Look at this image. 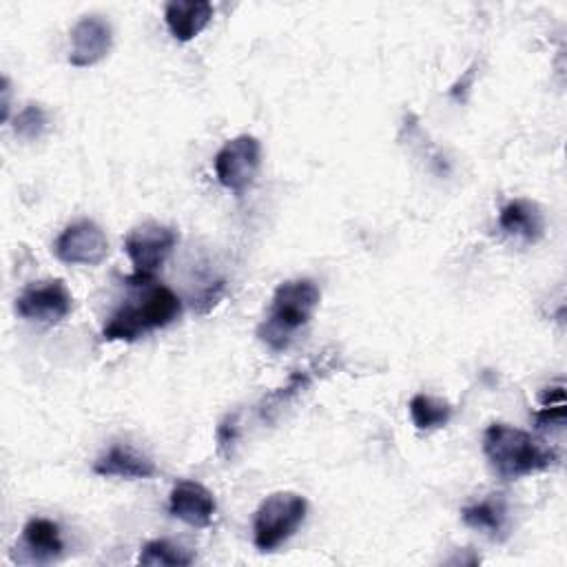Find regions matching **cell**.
Returning <instances> with one entry per match:
<instances>
[{
    "label": "cell",
    "instance_id": "obj_10",
    "mask_svg": "<svg viewBox=\"0 0 567 567\" xmlns=\"http://www.w3.org/2000/svg\"><path fill=\"white\" fill-rule=\"evenodd\" d=\"M168 512L190 527H208L215 518L217 503L213 492L202 483L177 481L168 496Z\"/></svg>",
    "mask_w": 567,
    "mask_h": 567
},
{
    "label": "cell",
    "instance_id": "obj_20",
    "mask_svg": "<svg viewBox=\"0 0 567 567\" xmlns=\"http://www.w3.org/2000/svg\"><path fill=\"white\" fill-rule=\"evenodd\" d=\"M215 439H217V452L224 456V458H230L233 456V450L237 445V439H239V412H233V414H226L219 425H217V432H215Z\"/></svg>",
    "mask_w": 567,
    "mask_h": 567
},
{
    "label": "cell",
    "instance_id": "obj_21",
    "mask_svg": "<svg viewBox=\"0 0 567 567\" xmlns=\"http://www.w3.org/2000/svg\"><path fill=\"white\" fill-rule=\"evenodd\" d=\"M9 78H2V122L9 120Z\"/></svg>",
    "mask_w": 567,
    "mask_h": 567
},
{
    "label": "cell",
    "instance_id": "obj_14",
    "mask_svg": "<svg viewBox=\"0 0 567 567\" xmlns=\"http://www.w3.org/2000/svg\"><path fill=\"white\" fill-rule=\"evenodd\" d=\"M215 7L208 0H171L164 7V22L179 42L197 38L210 22Z\"/></svg>",
    "mask_w": 567,
    "mask_h": 567
},
{
    "label": "cell",
    "instance_id": "obj_18",
    "mask_svg": "<svg viewBox=\"0 0 567 567\" xmlns=\"http://www.w3.org/2000/svg\"><path fill=\"white\" fill-rule=\"evenodd\" d=\"M540 410L534 412V425L543 432H563L565 427V388L563 383L540 392Z\"/></svg>",
    "mask_w": 567,
    "mask_h": 567
},
{
    "label": "cell",
    "instance_id": "obj_12",
    "mask_svg": "<svg viewBox=\"0 0 567 567\" xmlns=\"http://www.w3.org/2000/svg\"><path fill=\"white\" fill-rule=\"evenodd\" d=\"M498 228L507 237L520 239L525 244H536L545 233V217L536 202L516 197L501 208Z\"/></svg>",
    "mask_w": 567,
    "mask_h": 567
},
{
    "label": "cell",
    "instance_id": "obj_1",
    "mask_svg": "<svg viewBox=\"0 0 567 567\" xmlns=\"http://www.w3.org/2000/svg\"><path fill=\"white\" fill-rule=\"evenodd\" d=\"M483 452L503 481H516L549 470L558 461L554 447L543 445L529 432L507 423H489L485 427Z\"/></svg>",
    "mask_w": 567,
    "mask_h": 567
},
{
    "label": "cell",
    "instance_id": "obj_15",
    "mask_svg": "<svg viewBox=\"0 0 567 567\" xmlns=\"http://www.w3.org/2000/svg\"><path fill=\"white\" fill-rule=\"evenodd\" d=\"M461 518L467 527L487 534L492 540H503L509 527V509L503 494H489L461 509Z\"/></svg>",
    "mask_w": 567,
    "mask_h": 567
},
{
    "label": "cell",
    "instance_id": "obj_4",
    "mask_svg": "<svg viewBox=\"0 0 567 567\" xmlns=\"http://www.w3.org/2000/svg\"><path fill=\"white\" fill-rule=\"evenodd\" d=\"M308 501L297 492H275L266 496L252 518V543L259 551H275L303 523Z\"/></svg>",
    "mask_w": 567,
    "mask_h": 567
},
{
    "label": "cell",
    "instance_id": "obj_5",
    "mask_svg": "<svg viewBox=\"0 0 567 567\" xmlns=\"http://www.w3.org/2000/svg\"><path fill=\"white\" fill-rule=\"evenodd\" d=\"M177 239L179 235L175 228L157 221H144L133 226L124 237V252L133 264V275L126 277V284L137 286L153 281V275L162 268Z\"/></svg>",
    "mask_w": 567,
    "mask_h": 567
},
{
    "label": "cell",
    "instance_id": "obj_2",
    "mask_svg": "<svg viewBox=\"0 0 567 567\" xmlns=\"http://www.w3.org/2000/svg\"><path fill=\"white\" fill-rule=\"evenodd\" d=\"M321 290L312 279H288L281 281L270 299V312L259 323L257 337L275 352L290 346L295 334L310 323L319 308Z\"/></svg>",
    "mask_w": 567,
    "mask_h": 567
},
{
    "label": "cell",
    "instance_id": "obj_17",
    "mask_svg": "<svg viewBox=\"0 0 567 567\" xmlns=\"http://www.w3.org/2000/svg\"><path fill=\"white\" fill-rule=\"evenodd\" d=\"M137 563L146 567H186L195 563V554L173 540L155 538L142 547Z\"/></svg>",
    "mask_w": 567,
    "mask_h": 567
},
{
    "label": "cell",
    "instance_id": "obj_8",
    "mask_svg": "<svg viewBox=\"0 0 567 567\" xmlns=\"http://www.w3.org/2000/svg\"><path fill=\"white\" fill-rule=\"evenodd\" d=\"M53 252L71 266H97L109 257V239L93 219H78L58 235Z\"/></svg>",
    "mask_w": 567,
    "mask_h": 567
},
{
    "label": "cell",
    "instance_id": "obj_7",
    "mask_svg": "<svg viewBox=\"0 0 567 567\" xmlns=\"http://www.w3.org/2000/svg\"><path fill=\"white\" fill-rule=\"evenodd\" d=\"M73 310V295L62 279H42L16 297V312L27 321L60 323Z\"/></svg>",
    "mask_w": 567,
    "mask_h": 567
},
{
    "label": "cell",
    "instance_id": "obj_6",
    "mask_svg": "<svg viewBox=\"0 0 567 567\" xmlns=\"http://www.w3.org/2000/svg\"><path fill=\"white\" fill-rule=\"evenodd\" d=\"M261 166V144L255 135L241 133L224 142L213 157L217 182L237 195H241L257 177Z\"/></svg>",
    "mask_w": 567,
    "mask_h": 567
},
{
    "label": "cell",
    "instance_id": "obj_3",
    "mask_svg": "<svg viewBox=\"0 0 567 567\" xmlns=\"http://www.w3.org/2000/svg\"><path fill=\"white\" fill-rule=\"evenodd\" d=\"M182 315V299L157 281L146 284V292L137 299L124 301L104 323V341H137L151 330L171 326Z\"/></svg>",
    "mask_w": 567,
    "mask_h": 567
},
{
    "label": "cell",
    "instance_id": "obj_9",
    "mask_svg": "<svg viewBox=\"0 0 567 567\" xmlns=\"http://www.w3.org/2000/svg\"><path fill=\"white\" fill-rule=\"evenodd\" d=\"M113 44L111 24L102 16H82L71 29V51L69 62L73 66H93L97 64Z\"/></svg>",
    "mask_w": 567,
    "mask_h": 567
},
{
    "label": "cell",
    "instance_id": "obj_11",
    "mask_svg": "<svg viewBox=\"0 0 567 567\" xmlns=\"http://www.w3.org/2000/svg\"><path fill=\"white\" fill-rule=\"evenodd\" d=\"M64 543L60 525L44 516H33L24 523L20 536V551L24 563H51L62 556Z\"/></svg>",
    "mask_w": 567,
    "mask_h": 567
},
{
    "label": "cell",
    "instance_id": "obj_13",
    "mask_svg": "<svg viewBox=\"0 0 567 567\" xmlns=\"http://www.w3.org/2000/svg\"><path fill=\"white\" fill-rule=\"evenodd\" d=\"M93 472L97 476H117V478H128V481H137V478H151L157 474L155 463L137 452L131 445H120L113 443L95 463H93Z\"/></svg>",
    "mask_w": 567,
    "mask_h": 567
},
{
    "label": "cell",
    "instance_id": "obj_19",
    "mask_svg": "<svg viewBox=\"0 0 567 567\" xmlns=\"http://www.w3.org/2000/svg\"><path fill=\"white\" fill-rule=\"evenodd\" d=\"M49 128V115L42 104L29 102L18 115L13 117V131L22 140H40Z\"/></svg>",
    "mask_w": 567,
    "mask_h": 567
},
{
    "label": "cell",
    "instance_id": "obj_16",
    "mask_svg": "<svg viewBox=\"0 0 567 567\" xmlns=\"http://www.w3.org/2000/svg\"><path fill=\"white\" fill-rule=\"evenodd\" d=\"M408 410H410L414 427L421 432L445 427L454 414V408L447 401L436 399L432 394H423V392H419L410 399Z\"/></svg>",
    "mask_w": 567,
    "mask_h": 567
}]
</instances>
